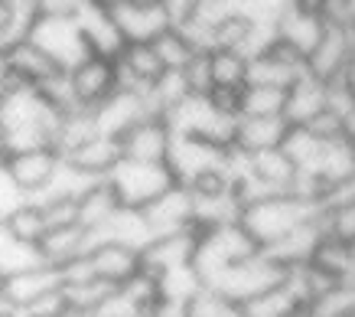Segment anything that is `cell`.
<instances>
[{
    "mask_svg": "<svg viewBox=\"0 0 355 317\" xmlns=\"http://www.w3.org/2000/svg\"><path fill=\"white\" fill-rule=\"evenodd\" d=\"M65 111L55 108L40 88L7 82L0 88V131L7 138V147L30 151V147H53L59 121Z\"/></svg>",
    "mask_w": 355,
    "mask_h": 317,
    "instance_id": "obj_1",
    "label": "cell"
},
{
    "mask_svg": "<svg viewBox=\"0 0 355 317\" xmlns=\"http://www.w3.org/2000/svg\"><path fill=\"white\" fill-rule=\"evenodd\" d=\"M323 216V203H316L310 197L300 193H277V197L258 200V203H248L241 206V226H245L261 249L277 245L280 239H287L291 232H297L300 226L313 222V219Z\"/></svg>",
    "mask_w": 355,
    "mask_h": 317,
    "instance_id": "obj_2",
    "label": "cell"
},
{
    "mask_svg": "<svg viewBox=\"0 0 355 317\" xmlns=\"http://www.w3.org/2000/svg\"><path fill=\"white\" fill-rule=\"evenodd\" d=\"M261 252L254 236L241 226V219L225 222V226H212V229H199V242H196L193 268L202 278V284H212L228 265L241 262L248 255Z\"/></svg>",
    "mask_w": 355,
    "mask_h": 317,
    "instance_id": "obj_3",
    "label": "cell"
},
{
    "mask_svg": "<svg viewBox=\"0 0 355 317\" xmlns=\"http://www.w3.org/2000/svg\"><path fill=\"white\" fill-rule=\"evenodd\" d=\"M284 278H287V265L277 262L270 252L261 249V252H254V255L241 259V262L228 265L209 288H216V291H222L225 298H232L235 304L245 307L248 301H254V298H261L264 291L277 288Z\"/></svg>",
    "mask_w": 355,
    "mask_h": 317,
    "instance_id": "obj_4",
    "label": "cell"
},
{
    "mask_svg": "<svg viewBox=\"0 0 355 317\" xmlns=\"http://www.w3.org/2000/svg\"><path fill=\"white\" fill-rule=\"evenodd\" d=\"M111 184V190L118 193L121 206L128 209H144L147 203L166 193L176 177H173L170 164H150V161H130V157H121L118 167L105 177Z\"/></svg>",
    "mask_w": 355,
    "mask_h": 317,
    "instance_id": "obj_5",
    "label": "cell"
},
{
    "mask_svg": "<svg viewBox=\"0 0 355 317\" xmlns=\"http://www.w3.org/2000/svg\"><path fill=\"white\" fill-rule=\"evenodd\" d=\"M235 161V151L232 147H218V144H209L202 138H189V134H173V147H170V164L176 184L189 186L199 177L212 174V170H225Z\"/></svg>",
    "mask_w": 355,
    "mask_h": 317,
    "instance_id": "obj_6",
    "label": "cell"
},
{
    "mask_svg": "<svg viewBox=\"0 0 355 317\" xmlns=\"http://www.w3.org/2000/svg\"><path fill=\"white\" fill-rule=\"evenodd\" d=\"M30 40L40 46L43 53H49V59H53L59 69H72V66H78L85 56H92L76 17H40V20L33 23Z\"/></svg>",
    "mask_w": 355,
    "mask_h": 317,
    "instance_id": "obj_7",
    "label": "cell"
},
{
    "mask_svg": "<svg viewBox=\"0 0 355 317\" xmlns=\"http://www.w3.org/2000/svg\"><path fill=\"white\" fill-rule=\"evenodd\" d=\"M355 56V23L352 26H339V23H326L320 43L313 46V53L306 56V72L313 79H320L326 86L339 82L349 66V59Z\"/></svg>",
    "mask_w": 355,
    "mask_h": 317,
    "instance_id": "obj_8",
    "label": "cell"
},
{
    "mask_svg": "<svg viewBox=\"0 0 355 317\" xmlns=\"http://www.w3.org/2000/svg\"><path fill=\"white\" fill-rule=\"evenodd\" d=\"M69 72V86H72V95H76L78 108H98L105 99H111L121 88L118 82V66L108 56H85L78 66L65 69Z\"/></svg>",
    "mask_w": 355,
    "mask_h": 317,
    "instance_id": "obj_9",
    "label": "cell"
},
{
    "mask_svg": "<svg viewBox=\"0 0 355 317\" xmlns=\"http://www.w3.org/2000/svg\"><path fill=\"white\" fill-rule=\"evenodd\" d=\"M62 164V154L55 147H30V151H13L7 157L3 170L10 174V180L20 186L30 200L43 197L46 186L53 184L55 170Z\"/></svg>",
    "mask_w": 355,
    "mask_h": 317,
    "instance_id": "obj_10",
    "label": "cell"
},
{
    "mask_svg": "<svg viewBox=\"0 0 355 317\" xmlns=\"http://www.w3.org/2000/svg\"><path fill=\"white\" fill-rule=\"evenodd\" d=\"M108 10L118 23L124 43H153L163 30H170L160 0H114L108 3Z\"/></svg>",
    "mask_w": 355,
    "mask_h": 317,
    "instance_id": "obj_11",
    "label": "cell"
},
{
    "mask_svg": "<svg viewBox=\"0 0 355 317\" xmlns=\"http://www.w3.org/2000/svg\"><path fill=\"white\" fill-rule=\"evenodd\" d=\"M306 72V59L297 49L284 43L268 46L264 53L248 59V82L245 86H277L291 88L297 79Z\"/></svg>",
    "mask_w": 355,
    "mask_h": 317,
    "instance_id": "obj_12",
    "label": "cell"
},
{
    "mask_svg": "<svg viewBox=\"0 0 355 317\" xmlns=\"http://www.w3.org/2000/svg\"><path fill=\"white\" fill-rule=\"evenodd\" d=\"M82 262H85V268L95 278H101V282H108V284H124L134 275L144 272V262H140L137 249L111 242V239H95V236H92V249H88V255Z\"/></svg>",
    "mask_w": 355,
    "mask_h": 317,
    "instance_id": "obj_13",
    "label": "cell"
},
{
    "mask_svg": "<svg viewBox=\"0 0 355 317\" xmlns=\"http://www.w3.org/2000/svg\"><path fill=\"white\" fill-rule=\"evenodd\" d=\"M173 147V128L166 118L147 115L137 124H130L121 134V154L130 161H150V164H166Z\"/></svg>",
    "mask_w": 355,
    "mask_h": 317,
    "instance_id": "obj_14",
    "label": "cell"
},
{
    "mask_svg": "<svg viewBox=\"0 0 355 317\" xmlns=\"http://www.w3.org/2000/svg\"><path fill=\"white\" fill-rule=\"evenodd\" d=\"M147 226H150L153 236H166V232H183V229H196V219H193V193L189 186L183 184H173L166 193L147 203L140 209Z\"/></svg>",
    "mask_w": 355,
    "mask_h": 317,
    "instance_id": "obj_15",
    "label": "cell"
},
{
    "mask_svg": "<svg viewBox=\"0 0 355 317\" xmlns=\"http://www.w3.org/2000/svg\"><path fill=\"white\" fill-rule=\"evenodd\" d=\"M196 242H199V229H183V232H166V236H153L147 242V249L140 252V262L147 275H163L173 268H186L193 265Z\"/></svg>",
    "mask_w": 355,
    "mask_h": 317,
    "instance_id": "obj_16",
    "label": "cell"
},
{
    "mask_svg": "<svg viewBox=\"0 0 355 317\" xmlns=\"http://www.w3.org/2000/svg\"><path fill=\"white\" fill-rule=\"evenodd\" d=\"M114 66H118L121 88H130V92H140V95L166 72L153 43H124V49L114 59Z\"/></svg>",
    "mask_w": 355,
    "mask_h": 317,
    "instance_id": "obj_17",
    "label": "cell"
},
{
    "mask_svg": "<svg viewBox=\"0 0 355 317\" xmlns=\"http://www.w3.org/2000/svg\"><path fill=\"white\" fill-rule=\"evenodd\" d=\"M78 26H82V36L88 43V53L95 56H108V59H118V53L124 49V36H121L118 23L111 17V10L105 3H95V0H85L82 10L76 13Z\"/></svg>",
    "mask_w": 355,
    "mask_h": 317,
    "instance_id": "obj_18",
    "label": "cell"
},
{
    "mask_svg": "<svg viewBox=\"0 0 355 317\" xmlns=\"http://www.w3.org/2000/svg\"><path fill=\"white\" fill-rule=\"evenodd\" d=\"M95 115V128L98 134H108V138H118L128 131L130 124H137L140 118H147V99L140 92H130V88H118L111 99H105L98 108H92Z\"/></svg>",
    "mask_w": 355,
    "mask_h": 317,
    "instance_id": "obj_19",
    "label": "cell"
},
{
    "mask_svg": "<svg viewBox=\"0 0 355 317\" xmlns=\"http://www.w3.org/2000/svg\"><path fill=\"white\" fill-rule=\"evenodd\" d=\"M62 284H65L62 268L43 262V265H33V268H26V272H20V275L3 278V282H0V291H3V298H7V304L17 307V311H23L26 304L40 301L43 295H49V291H55V288H62Z\"/></svg>",
    "mask_w": 355,
    "mask_h": 317,
    "instance_id": "obj_20",
    "label": "cell"
},
{
    "mask_svg": "<svg viewBox=\"0 0 355 317\" xmlns=\"http://www.w3.org/2000/svg\"><path fill=\"white\" fill-rule=\"evenodd\" d=\"M3 56H7V76H10L13 82H23V86H33V88H43L55 72H62V69L49 59V53H43L30 36H26L23 43L10 46Z\"/></svg>",
    "mask_w": 355,
    "mask_h": 317,
    "instance_id": "obj_21",
    "label": "cell"
},
{
    "mask_svg": "<svg viewBox=\"0 0 355 317\" xmlns=\"http://www.w3.org/2000/svg\"><path fill=\"white\" fill-rule=\"evenodd\" d=\"M238 157H241V170L238 174L254 177V180L274 186V190H293L297 177H300L297 164L284 154V147H270V151H258V154H238Z\"/></svg>",
    "mask_w": 355,
    "mask_h": 317,
    "instance_id": "obj_22",
    "label": "cell"
},
{
    "mask_svg": "<svg viewBox=\"0 0 355 317\" xmlns=\"http://www.w3.org/2000/svg\"><path fill=\"white\" fill-rule=\"evenodd\" d=\"M88 249H92V232L85 226H53L40 239V255H43L46 265H55V268H69L76 265L78 259H85Z\"/></svg>",
    "mask_w": 355,
    "mask_h": 317,
    "instance_id": "obj_23",
    "label": "cell"
},
{
    "mask_svg": "<svg viewBox=\"0 0 355 317\" xmlns=\"http://www.w3.org/2000/svg\"><path fill=\"white\" fill-rule=\"evenodd\" d=\"M323 30H326L323 17L306 13V10H300V7H293V3L277 17V43L297 49L303 59L313 53V46L320 43Z\"/></svg>",
    "mask_w": 355,
    "mask_h": 317,
    "instance_id": "obj_24",
    "label": "cell"
},
{
    "mask_svg": "<svg viewBox=\"0 0 355 317\" xmlns=\"http://www.w3.org/2000/svg\"><path fill=\"white\" fill-rule=\"evenodd\" d=\"M323 108H329V86L303 72L291 88H287V105H284V118L287 124H306Z\"/></svg>",
    "mask_w": 355,
    "mask_h": 317,
    "instance_id": "obj_25",
    "label": "cell"
},
{
    "mask_svg": "<svg viewBox=\"0 0 355 317\" xmlns=\"http://www.w3.org/2000/svg\"><path fill=\"white\" fill-rule=\"evenodd\" d=\"M291 131V124L284 115H274V118H238L235 128V147L238 154H258V151H270V147H280L284 138Z\"/></svg>",
    "mask_w": 355,
    "mask_h": 317,
    "instance_id": "obj_26",
    "label": "cell"
},
{
    "mask_svg": "<svg viewBox=\"0 0 355 317\" xmlns=\"http://www.w3.org/2000/svg\"><path fill=\"white\" fill-rule=\"evenodd\" d=\"M121 157H124L121 154V141L118 138H108V134H95L92 141H85L72 154H65V161H72L78 170H85L92 177H101V180L118 167Z\"/></svg>",
    "mask_w": 355,
    "mask_h": 317,
    "instance_id": "obj_27",
    "label": "cell"
},
{
    "mask_svg": "<svg viewBox=\"0 0 355 317\" xmlns=\"http://www.w3.org/2000/svg\"><path fill=\"white\" fill-rule=\"evenodd\" d=\"M92 236H95V239L121 242V245H130V249H137V252H144L147 242L153 239V232H150V226H147L144 213H140V209H128V206H121L118 213H114L98 232H92Z\"/></svg>",
    "mask_w": 355,
    "mask_h": 317,
    "instance_id": "obj_28",
    "label": "cell"
},
{
    "mask_svg": "<svg viewBox=\"0 0 355 317\" xmlns=\"http://www.w3.org/2000/svg\"><path fill=\"white\" fill-rule=\"evenodd\" d=\"M121 209L118 193L111 190L108 180H98L95 186H88L78 197V226H85L88 232H98Z\"/></svg>",
    "mask_w": 355,
    "mask_h": 317,
    "instance_id": "obj_29",
    "label": "cell"
},
{
    "mask_svg": "<svg viewBox=\"0 0 355 317\" xmlns=\"http://www.w3.org/2000/svg\"><path fill=\"white\" fill-rule=\"evenodd\" d=\"M280 147H284V154L297 164L300 177H313L316 167H320V161H323L326 138L313 134L310 128H303V124H291V131H287V138H284Z\"/></svg>",
    "mask_w": 355,
    "mask_h": 317,
    "instance_id": "obj_30",
    "label": "cell"
},
{
    "mask_svg": "<svg viewBox=\"0 0 355 317\" xmlns=\"http://www.w3.org/2000/svg\"><path fill=\"white\" fill-rule=\"evenodd\" d=\"M310 262L316 265L320 272L329 275L333 282L349 284L355 278V245L339 242V239H333V236H323Z\"/></svg>",
    "mask_w": 355,
    "mask_h": 317,
    "instance_id": "obj_31",
    "label": "cell"
},
{
    "mask_svg": "<svg viewBox=\"0 0 355 317\" xmlns=\"http://www.w3.org/2000/svg\"><path fill=\"white\" fill-rule=\"evenodd\" d=\"M306 307H303L300 295L291 288V282L284 278L277 288L264 291L261 298L248 301L245 304V317H300Z\"/></svg>",
    "mask_w": 355,
    "mask_h": 317,
    "instance_id": "obj_32",
    "label": "cell"
},
{
    "mask_svg": "<svg viewBox=\"0 0 355 317\" xmlns=\"http://www.w3.org/2000/svg\"><path fill=\"white\" fill-rule=\"evenodd\" d=\"M209 66H212V88H232L241 92L248 82V56L228 46L209 49Z\"/></svg>",
    "mask_w": 355,
    "mask_h": 317,
    "instance_id": "obj_33",
    "label": "cell"
},
{
    "mask_svg": "<svg viewBox=\"0 0 355 317\" xmlns=\"http://www.w3.org/2000/svg\"><path fill=\"white\" fill-rule=\"evenodd\" d=\"M323 229L326 236L355 245V186L323 203Z\"/></svg>",
    "mask_w": 355,
    "mask_h": 317,
    "instance_id": "obj_34",
    "label": "cell"
},
{
    "mask_svg": "<svg viewBox=\"0 0 355 317\" xmlns=\"http://www.w3.org/2000/svg\"><path fill=\"white\" fill-rule=\"evenodd\" d=\"M33 265H43L40 245L17 239L7 226H0V282L10 278V275L26 272V268H33Z\"/></svg>",
    "mask_w": 355,
    "mask_h": 317,
    "instance_id": "obj_35",
    "label": "cell"
},
{
    "mask_svg": "<svg viewBox=\"0 0 355 317\" xmlns=\"http://www.w3.org/2000/svg\"><path fill=\"white\" fill-rule=\"evenodd\" d=\"M284 105H287V88L245 86L238 101V118H274V115H284Z\"/></svg>",
    "mask_w": 355,
    "mask_h": 317,
    "instance_id": "obj_36",
    "label": "cell"
},
{
    "mask_svg": "<svg viewBox=\"0 0 355 317\" xmlns=\"http://www.w3.org/2000/svg\"><path fill=\"white\" fill-rule=\"evenodd\" d=\"M7 229L23 242H33V245H40L46 232H49V219H46V209L40 206V200H26L17 213H13L7 222H3Z\"/></svg>",
    "mask_w": 355,
    "mask_h": 317,
    "instance_id": "obj_37",
    "label": "cell"
},
{
    "mask_svg": "<svg viewBox=\"0 0 355 317\" xmlns=\"http://www.w3.org/2000/svg\"><path fill=\"white\" fill-rule=\"evenodd\" d=\"M153 46H157V53H160V63H163V66H166V69H176V72H180V69H183L186 63H189V59L199 53V49L193 46V40H189V36H186L180 26L163 30V33L153 40Z\"/></svg>",
    "mask_w": 355,
    "mask_h": 317,
    "instance_id": "obj_38",
    "label": "cell"
},
{
    "mask_svg": "<svg viewBox=\"0 0 355 317\" xmlns=\"http://www.w3.org/2000/svg\"><path fill=\"white\" fill-rule=\"evenodd\" d=\"M189 317H245V307L235 304L232 298H225L222 291L202 284L193 298H189Z\"/></svg>",
    "mask_w": 355,
    "mask_h": 317,
    "instance_id": "obj_39",
    "label": "cell"
},
{
    "mask_svg": "<svg viewBox=\"0 0 355 317\" xmlns=\"http://www.w3.org/2000/svg\"><path fill=\"white\" fill-rule=\"evenodd\" d=\"M183 79L186 86H189V92L193 95H209L212 92V66H209V49H199V53L186 63L183 69Z\"/></svg>",
    "mask_w": 355,
    "mask_h": 317,
    "instance_id": "obj_40",
    "label": "cell"
},
{
    "mask_svg": "<svg viewBox=\"0 0 355 317\" xmlns=\"http://www.w3.org/2000/svg\"><path fill=\"white\" fill-rule=\"evenodd\" d=\"M26 200H30V197H26L20 186L10 180V174L0 167V226H3V222H7V219H10L17 209H20Z\"/></svg>",
    "mask_w": 355,
    "mask_h": 317,
    "instance_id": "obj_41",
    "label": "cell"
},
{
    "mask_svg": "<svg viewBox=\"0 0 355 317\" xmlns=\"http://www.w3.org/2000/svg\"><path fill=\"white\" fill-rule=\"evenodd\" d=\"M160 7H163V13H166L170 26H186V23L193 20L199 0H160Z\"/></svg>",
    "mask_w": 355,
    "mask_h": 317,
    "instance_id": "obj_42",
    "label": "cell"
},
{
    "mask_svg": "<svg viewBox=\"0 0 355 317\" xmlns=\"http://www.w3.org/2000/svg\"><path fill=\"white\" fill-rule=\"evenodd\" d=\"M150 317H189V301L157 295V301L150 304Z\"/></svg>",
    "mask_w": 355,
    "mask_h": 317,
    "instance_id": "obj_43",
    "label": "cell"
},
{
    "mask_svg": "<svg viewBox=\"0 0 355 317\" xmlns=\"http://www.w3.org/2000/svg\"><path fill=\"white\" fill-rule=\"evenodd\" d=\"M40 17H76L85 0H36Z\"/></svg>",
    "mask_w": 355,
    "mask_h": 317,
    "instance_id": "obj_44",
    "label": "cell"
},
{
    "mask_svg": "<svg viewBox=\"0 0 355 317\" xmlns=\"http://www.w3.org/2000/svg\"><path fill=\"white\" fill-rule=\"evenodd\" d=\"M293 0H251V10L248 17H268V20H277L280 13L291 7Z\"/></svg>",
    "mask_w": 355,
    "mask_h": 317,
    "instance_id": "obj_45",
    "label": "cell"
},
{
    "mask_svg": "<svg viewBox=\"0 0 355 317\" xmlns=\"http://www.w3.org/2000/svg\"><path fill=\"white\" fill-rule=\"evenodd\" d=\"M326 3H329V0H293V7H300V10H306V13H316V17L326 13Z\"/></svg>",
    "mask_w": 355,
    "mask_h": 317,
    "instance_id": "obj_46",
    "label": "cell"
},
{
    "mask_svg": "<svg viewBox=\"0 0 355 317\" xmlns=\"http://www.w3.org/2000/svg\"><path fill=\"white\" fill-rule=\"evenodd\" d=\"M339 82H343V88L355 99V56L349 59V66H345V72H343V79H339Z\"/></svg>",
    "mask_w": 355,
    "mask_h": 317,
    "instance_id": "obj_47",
    "label": "cell"
},
{
    "mask_svg": "<svg viewBox=\"0 0 355 317\" xmlns=\"http://www.w3.org/2000/svg\"><path fill=\"white\" fill-rule=\"evenodd\" d=\"M343 134H345V138H349V141L355 144V108L349 111V115H345V121H343Z\"/></svg>",
    "mask_w": 355,
    "mask_h": 317,
    "instance_id": "obj_48",
    "label": "cell"
},
{
    "mask_svg": "<svg viewBox=\"0 0 355 317\" xmlns=\"http://www.w3.org/2000/svg\"><path fill=\"white\" fill-rule=\"evenodd\" d=\"M7 157H10V147H7V138H3V131H0V167L7 164Z\"/></svg>",
    "mask_w": 355,
    "mask_h": 317,
    "instance_id": "obj_49",
    "label": "cell"
},
{
    "mask_svg": "<svg viewBox=\"0 0 355 317\" xmlns=\"http://www.w3.org/2000/svg\"><path fill=\"white\" fill-rule=\"evenodd\" d=\"M7 82H10V76H7V56L0 53V88L7 86Z\"/></svg>",
    "mask_w": 355,
    "mask_h": 317,
    "instance_id": "obj_50",
    "label": "cell"
},
{
    "mask_svg": "<svg viewBox=\"0 0 355 317\" xmlns=\"http://www.w3.org/2000/svg\"><path fill=\"white\" fill-rule=\"evenodd\" d=\"M300 317H352V314H326V311H303Z\"/></svg>",
    "mask_w": 355,
    "mask_h": 317,
    "instance_id": "obj_51",
    "label": "cell"
},
{
    "mask_svg": "<svg viewBox=\"0 0 355 317\" xmlns=\"http://www.w3.org/2000/svg\"><path fill=\"white\" fill-rule=\"evenodd\" d=\"M0 317H20V311L17 307H0Z\"/></svg>",
    "mask_w": 355,
    "mask_h": 317,
    "instance_id": "obj_52",
    "label": "cell"
},
{
    "mask_svg": "<svg viewBox=\"0 0 355 317\" xmlns=\"http://www.w3.org/2000/svg\"><path fill=\"white\" fill-rule=\"evenodd\" d=\"M95 3H105V7H108V3H114V0H95Z\"/></svg>",
    "mask_w": 355,
    "mask_h": 317,
    "instance_id": "obj_53",
    "label": "cell"
},
{
    "mask_svg": "<svg viewBox=\"0 0 355 317\" xmlns=\"http://www.w3.org/2000/svg\"><path fill=\"white\" fill-rule=\"evenodd\" d=\"M62 317H69V314H62Z\"/></svg>",
    "mask_w": 355,
    "mask_h": 317,
    "instance_id": "obj_54",
    "label": "cell"
},
{
    "mask_svg": "<svg viewBox=\"0 0 355 317\" xmlns=\"http://www.w3.org/2000/svg\"><path fill=\"white\" fill-rule=\"evenodd\" d=\"M352 317H355V314H352Z\"/></svg>",
    "mask_w": 355,
    "mask_h": 317,
    "instance_id": "obj_55",
    "label": "cell"
}]
</instances>
